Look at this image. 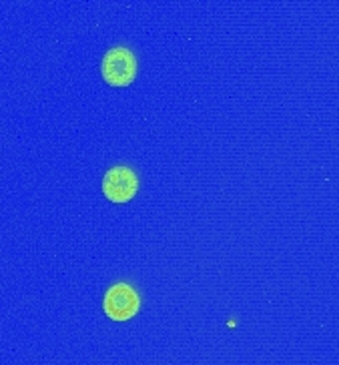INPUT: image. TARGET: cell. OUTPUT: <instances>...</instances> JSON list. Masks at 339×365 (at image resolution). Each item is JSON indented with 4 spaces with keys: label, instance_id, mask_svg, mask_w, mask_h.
Wrapping results in <instances>:
<instances>
[{
    "label": "cell",
    "instance_id": "6da1fadb",
    "mask_svg": "<svg viewBox=\"0 0 339 365\" xmlns=\"http://www.w3.org/2000/svg\"><path fill=\"white\" fill-rule=\"evenodd\" d=\"M101 71L108 85L127 86L137 76V56L127 46H115L105 54Z\"/></svg>",
    "mask_w": 339,
    "mask_h": 365
},
{
    "label": "cell",
    "instance_id": "7a4b0ae2",
    "mask_svg": "<svg viewBox=\"0 0 339 365\" xmlns=\"http://www.w3.org/2000/svg\"><path fill=\"white\" fill-rule=\"evenodd\" d=\"M105 313L115 319V322H127L135 317L141 307V297L138 293L127 283H117L106 291L105 301H103Z\"/></svg>",
    "mask_w": 339,
    "mask_h": 365
},
{
    "label": "cell",
    "instance_id": "3957f363",
    "mask_svg": "<svg viewBox=\"0 0 339 365\" xmlns=\"http://www.w3.org/2000/svg\"><path fill=\"white\" fill-rule=\"evenodd\" d=\"M138 191V179L128 167H113L105 173L103 193L113 203H128Z\"/></svg>",
    "mask_w": 339,
    "mask_h": 365
}]
</instances>
